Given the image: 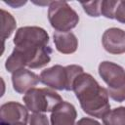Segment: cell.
<instances>
[{
	"instance_id": "cell-8",
	"label": "cell",
	"mask_w": 125,
	"mask_h": 125,
	"mask_svg": "<svg viewBox=\"0 0 125 125\" xmlns=\"http://www.w3.org/2000/svg\"><path fill=\"white\" fill-rule=\"evenodd\" d=\"M14 44L19 43H34L40 45H48L49 35L47 31L39 26H22L20 27L14 37Z\"/></svg>"
},
{
	"instance_id": "cell-20",
	"label": "cell",
	"mask_w": 125,
	"mask_h": 125,
	"mask_svg": "<svg viewBox=\"0 0 125 125\" xmlns=\"http://www.w3.org/2000/svg\"><path fill=\"white\" fill-rule=\"evenodd\" d=\"M5 3L6 4H8V5H11V6H13V7H16V8H19L20 6H21V5H23V4H25L26 3V1H24V2H22V1H18V2H14V1H5Z\"/></svg>"
},
{
	"instance_id": "cell-7",
	"label": "cell",
	"mask_w": 125,
	"mask_h": 125,
	"mask_svg": "<svg viewBox=\"0 0 125 125\" xmlns=\"http://www.w3.org/2000/svg\"><path fill=\"white\" fill-rule=\"evenodd\" d=\"M0 116L1 121L11 125H26L29 118L27 107L17 102H8L2 104Z\"/></svg>"
},
{
	"instance_id": "cell-19",
	"label": "cell",
	"mask_w": 125,
	"mask_h": 125,
	"mask_svg": "<svg viewBox=\"0 0 125 125\" xmlns=\"http://www.w3.org/2000/svg\"><path fill=\"white\" fill-rule=\"evenodd\" d=\"M74 125H102V124L100 122H98L97 120L93 119V118L83 117V118L79 119Z\"/></svg>"
},
{
	"instance_id": "cell-16",
	"label": "cell",
	"mask_w": 125,
	"mask_h": 125,
	"mask_svg": "<svg viewBox=\"0 0 125 125\" xmlns=\"http://www.w3.org/2000/svg\"><path fill=\"white\" fill-rule=\"evenodd\" d=\"M118 1H110V0H102L101 6V15L107 19H114L115 9L117 7Z\"/></svg>"
},
{
	"instance_id": "cell-3",
	"label": "cell",
	"mask_w": 125,
	"mask_h": 125,
	"mask_svg": "<svg viewBox=\"0 0 125 125\" xmlns=\"http://www.w3.org/2000/svg\"><path fill=\"white\" fill-rule=\"evenodd\" d=\"M83 67L77 64H70L62 66L60 64L53 65L41 71L39 77L40 82L55 90H73V83L76 77L81 74Z\"/></svg>"
},
{
	"instance_id": "cell-5",
	"label": "cell",
	"mask_w": 125,
	"mask_h": 125,
	"mask_svg": "<svg viewBox=\"0 0 125 125\" xmlns=\"http://www.w3.org/2000/svg\"><path fill=\"white\" fill-rule=\"evenodd\" d=\"M22 100L27 109L33 113L53 111L63 102L58 93L48 88H33L24 94Z\"/></svg>"
},
{
	"instance_id": "cell-17",
	"label": "cell",
	"mask_w": 125,
	"mask_h": 125,
	"mask_svg": "<svg viewBox=\"0 0 125 125\" xmlns=\"http://www.w3.org/2000/svg\"><path fill=\"white\" fill-rule=\"evenodd\" d=\"M29 125H50L48 117L43 113H33L29 116Z\"/></svg>"
},
{
	"instance_id": "cell-21",
	"label": "cell",
	"mask_w": 125,
	"mask_h": 125,
	"mask_svg": "<svg viewBox=\"0 0 125 125\" xmlns=\"http://www.w3.org/2000/svg\"><path fill=\"white\" fill-rule=\"evenodd\" d=\"M1 125H11V124H9L7 122H4V121H1Z\"/></svg>"
},
{
	"instance_id": "cell-14",
	"label": "cell",
	"mask_w": 125,
	"mask_h": 125,
	"mask_svg": "<svg viewBox=\"0 0 125 125\" xmlns=\"http://www.w3.org/2000/svg\"><path fill=\"white\" fill-rule=\"evenodd\" d=\"M104 125H125V106L109 110L103 117Z\"/></svg>"
},
{
	"instance_id": "cell-4",
	"label": "cell",
	"mask_w": 125,
	"mask_h": 125,
	"mask_svg": "<svg viewBox=\"0 0 125 125\" xmlns=\"http://www.w3.org/2000/svg\"><path fill=\"white\" fill-rule=\"evenodd\" d=\"M98 70L107 85L108 96L118 103L125 101V69L117 63L104 61L99 64Z\"/></svg>"
},
{
	"instance_id": "cell-9",
	"label": "cell",
	"mask_w": 125,
	"mask_h": 125,
	"mask_svg": "<svg viewBox=\"0 0 125 125\" xmlns=\"http://www.w3.org/2000/svg\"><path fill=\"white\" fill-rule=\"evenodd\" d=\"M102 43L104 50L113 55L125 53V31L111 27L106 29L102 37Z\"/></svg>"
},
{
	"instance_id": "cell-18",
	"label": "cell",
	"mask_w": 125,
	"mask_h": 125,
	"mask_svg": "<svg viewBox=\"0 0 125 125\" xmlns=\"http://www.w3.org/2000/svg\"><path fill=\"white\" fill-rule=\"evenodd\" d=\"M114 19L121 23H125V1H118L114 13Z\"/></svg>"
},
{
	"instance_id": "cell-10",
	"label": "cell",
	"mask_w": 125,
	"mask_h": 125,
	"mask_svg": "<svg viewBox=\"0 0 125 125\" xmlns=\"http://www.w3.org/2000/svg\"><path fill=\"white\" fill-rule=\"evenodd\" d=\"M40 81V77L34 72L21 68L12 73L13 88L19 94H26L29 90L33 89Z\"/></svg>"
},
{
	"instance_id": "cell-12",
	"label": "cell",
	"mask_w": 125,
	"mask_h": 125,
	"mask_svg": "<svg viewBox=\"0 0 125 125\" xmlns=\"http://www.w3.org/2000/svg\"><path fill=\"white\" fill-rule=\"evenodd\" d=\"M54 43L56 49L62 54H72L77 50L78 40L72 32H58L55 31Z\"/></svg>"
},
{
	"instance_id": "cell-15",
	"label": "cell",
	"mask_w": 125,
	"mask_h": 125,
	"mask_svg": "<svg viewBox=\"0 0 125 125\" xmlns=\"http://www.w3.org/2000/svg\"><path fill=\"white\" fill-rule=\"evenodd\" d=\"M81 6L86 14L90 17H100L101 16V6L102 1H90V2H81Z\"/></svg>"
},
{
	"instance_id": "cell-2",
	"label": "cell",
	"mask_w": 125,
	"mask_h": 125,
	"mask_svg": "<svg viewBox=\"0 0 125 125\" xmlns=\"http://www.w3.org/2000/svg\"><path fill=\"white\" fill-rule=\"evenodd\" d=\"M51 54L52 49L48 45H39L34 43L16 44L12 54L6 60L5 67L12 73L24 68V66L40 68L50 62Z\"/></svg>"
},
{
	"instance_id": "cell-1",
	"label": "cell",
	"mask_w": 125,
	"mask_h": 125,
	"mask_svg": "<svg viewBox=\"0 0 125 125\" xmlns=\"http://www.w3.org/2000/svg\"><path fill=\"white\" fill-rule=\"evenodd\" d=\"M85 113L90 116L103 118L110 109L107 90L102 87L89 73L79 74L74 83L73 90Z\"/></svg>"
},
{
	"instance_id": "cell-11",
	"label": "cell",
	"mask_w": 125,
	"mask_h": 125,
	"mask_svg": "<svg viewBox=\"0 0 125 125\" xmlns=\"http://www.w3.org/2000/svg\"><path fill=\"white\" fill-rule=\"evenodd\" d=\"M77 112L73 104L62 102L53 111L50 117V125H74Z\"/></svg>"
},
{
	"instance_id": "cell-6",
	"label": "cell",
	"mask_w": 125,
	"mask_h": 125,
	"mask_svg": "<svg viewBox=\"0 0 125 125\" xmlns=\"http://www.w3.org/2000/svg\"><path fill=\"white\" fill-rule=\"evenodd\" d=\"M48 19L51 26L58 32H69L79 21V16L65 1H51Z\"/></svg>"
},
{
	"instance_id": "cell-13",
	"label": "cell",
	"mask_w": 125,
	"mask_h": 125,
	"mask_svg": "<svg viewBox=\"0 0 125 125\" xmlns=\"http://www.w3.org/2000/svg\"><path fill=\"white\" fill-rule=\"evenodd\" d=\"M17 22L14 17L7 11L1 9V38H2V53L4 51V42L11 36L16 29Z\"/></svg>"
}]
</instances>
